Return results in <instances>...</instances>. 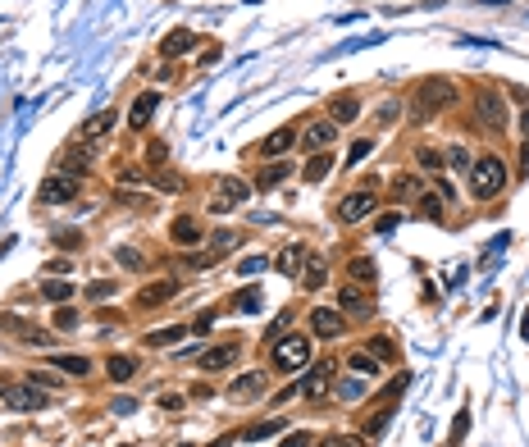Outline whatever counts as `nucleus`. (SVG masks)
<instances>
[{
    "instance_id": "e2e57ef3",
    "label": "nucleus",
    "mask_w": 529,
    "mask_h": 447,
    "mask_svg": "<svg viewBox=\"0 0 529 447\" xmlns=\"http://www.w3.org/2000/svg\"><path fill=\"white\" fill-rule=\"evenodd\" d=\"M119 447H128V443H119Z\"/></svg>"
},
{
    "instance_id": "2eb2a0df",
    "label": "nucleus",
    "mask_w": 529,
    "mask_h": 447,
    "mask_svg": "<svg viewBox=\"0 0 529 447\" xmlns=\"http://www.w3.org/2000/svg\"><path fill=\"white\" fill-rule=\"evenodd\" d=\"M329 374H333V365H315L311 374H306V384H301V397H324V388H329Z\"/></svg>"
},
{
    "instance_id": "c9c22d12",
    "label": "nucleus",
    "mask_w": 529,
    "mask_h": 447,
    "mask_svg": "<svg viewBox=\"0 0 529 447\" xmlns=\"http://www.w3.org/2000/svg\"><path fill=\"white\" fill-rule=\"evenodd\" d=\"M370 151H374V142H365V137H361V142H356V147L347 151V164H361V160H365V155H370Z\"/></svg>"
},
{
    "instance_id": "c756f323",
    "label": "nucleus",
    "mask_w": 529,
    "mask_h": 447,
    "mask_svg": "<svg viewBox=\"0 0 529 447\" xmlns=\"http://www.w3.org/2000/svg\"><path fill=\"white\" fill-rule=\"evenodd\" d=\"M351 278H361V283H374V265L365 256H356L351 260Z\"/></svg>"
},
{
    "instance_id": "864d4df0",
    "label": "nucleus",
    "mask_w": 529,
    "mask_h": 447,
    "mask_svg": "<svg viewBox=\"0 0 529 447\" xmlns=\"http://www.w3.org/2000/svg\"><path fill=\"white\" fill-rule=\"evenodd\" d=\"M160 406H165V411H182V397L169 393V397H160Z\"/></svg>"
},
{
    "instance_id": "de8ad7c7",
    "label": "nucleus",
    "mask_w": 529,
    "mask_h": 447,
    "mask_svg": "<svg viewBox=\"0 0 529 447\" xmlns=\"http://www.w3.org/2000/svg\"><path fill=\"white\" fill-rule=\"evenodd\" d=\"M55 324H60V329H73V324H78V310H69V306H64L60 315H55Z\"/></svg>"
},
{
    "instance_id": "f03ea898",
    "label": "nucleus",
    "mask_w": 529,
    "mask_h": 447,
    "mask_svg": "<svg viewBox=\"0 0 529 447\" xmlns=\"http://www.w3.org/2000/svg\"><path fill=\"white\" fill-rule=\"evenodd\" d=\"M452 101V82L447 78H425V82L416 87V101H411V110H416V119H429L434 110Z\"/></svg>"
},
{
    "instance_id": "6e6552de",
    "label": "nucleus",
    "mask_w": 529,
    "mask_h": 447,
    "mask_svg": "<svg viewBox=\"0 0 529 447\" xmlns=\"http://www.w3.org/2000/svg\"><path fill=\"white\" fill-rule=\"evenodd\" d=\"M311 333H320V338H338V333H342V315H338V310H329V306L311 310Z\"/></svg>"
},
{
    "instance_id": "052dcab7",
    "label": "nucleus",
    "mask_w": 529,
    "mask_h": 447,
    "mask_svg": "<svg viewBox=\"0 0 529 447\" xmlns=\"http://www.w3.org/2000/svg\"><path fill=\"white\" fill-rule=\"evenodd\" d=\"M525 137H529V114H525Z\"/></svg>"
},
{
    "instance_id": "5701e85b",
    "label": "nucleus",
    "mask_w": 529,
    "mask_h": 447,
    "mask_svg": "<svg viewBox=\"0 0 529 447\" xmlns=\"http://www.w3.org/2000/svg\"><path fill=\"white\" fill-rule=\"evenodd\" d=\"M347 370H351V374H379V356L351 352V356H347Z\"/></svg>"
},
{
    "instance_id": "2f4dec72",
    "label": "nucleus",
    "mask_w": 529,
    "mask_h": 447,
    "mask_svg": "<svg viewBox=\"0 0 529 447\" xmlns=\"http://www.w3.org/2000/svg\"><path fill=\"white\" fill-rule=\"evenodd\" d=\"M420 192H425V183H420V178H406V173L397 178V197H420Z\"/></svg>"
},
{
    "instance_id": "f257e3e1",
    "label": "nucleus",
    "mask_w": 529,
    "mask_h": 447,
    "mask_svg": "<svg viewBox=\"0 0 529 447\" xmlns=\"http://www.w3.org/2000/svg\"><path fill=\"white\" fill-rule=\"evenodd\" d=\"M502 188H506V164L497 155H484V160L470 164V192H475V201H493Z\"/></svg>"
},
{
    "instance_id": "a878e982",
    "label": "nucleus",
    "mask_w": 529,
    "mask_h": 447,
    "mask_svg": "<svg viewBox=\"0 0 529 447\" xmlns=\"http://www.w3.org/2000/svg\"><path fill=\"white\" fill-rule=\"evenodd\" d=\"M278 429H283V420H265V424H251L242 439L247 443H261V439H269V434H278Z\"/></svg>"
},
{
    "instance_id": "20e7f679",
    "label": "nucleus",
    "mask_w": 529,
    "mask_h": 447,
    "mask_svg": "<svg viewBox=\"0 0 529 447\" xmlns=\"http://www.w3.org/2000/svg\"><path fill=\"white\" fill-rule=\"evenodd\" d=\"M0 402L9 406V411H42L46 406V393H42V384H0Z\"/></svg>"
},
{
    "instance_id": "603ef678",
    "label": "nucleus",
    "mask_w": 529,
    "mask_h": 447,
    "mask_svg": "<svg viewBox=\"0 0 529 447\" xmlns=\"http://www.w3.org/2000/svg\"><path fill=\"white\" fill-rule=\"evenodd\" d=\"M114 411H119V415H132V411H137V402H132V397H119V402H114Z\"/></svg>"
},
{
    "instance_id": "39448f33",
    "label": "nucleus",
    "mask_w": 529,
    "mask_h": 447,
    "mask_svg": "<svg viewBox=\"0 0 529 447\" xmlns=\"http://www.w3.org/2000/svg\"><path fill=\"white\" fill-rule=\"evenodd\" d=\"M73 197H78V178H73V173H51V178L42 183V201L46 206H69Z\"/></svg>"
},
{
    "instance_id": "8fccbe9b",
    "label": "nucleus",
    "mask_w": 529,
    "mask_h": 447,
    "mask_svg": "<svg viewBox=\"0 0 529 447\" xmlns=\"http://www.w3.org/2000/svg\"><path fill=\"white\" fill-rule=\"evenodd\" d=\"M406 384H411V374H397V379H392V384H388V397H397V393H406Z\"/></svg>"
},
{
    "instance_id": "ddd939ff",
    "label": "nucleus",
    "mask_w": 529,
    "mask_h": 447,
    "mask_svg": "<svg viewBox=\"0 0 529 447\" xmlns=\"http://www.w3.org/2000/svg\"><path fill=\"white\" fill-rule=\"evenodd\" d=\"M237 347H210V352L197 356V370H224V365H233Z\"/></svg>"
},
{
    "instance_id": "a19ab883",
    "label": "nucleus",
    "mask_w": 529,
    "mask_h": 447,
    "mask_svg": "<svg viewBox=\"0 0 529 447\" xmlns=\"http://www.w3.org/2000/svg\"><path fill=\"white\" fill-rule=\"evenodd\" d=\"M165 155H169L165 142H151V147H147V164H165Z\"/></svg>"
},
{
    "instance_id": "f704fd0d",
    "label": "nucleus",
    "mask_w": 529,
    "mask_h": 447,
    "mask_svg": "<svg viewBox=\"0 0 529 447\" xmlns=\"http://www.w3.org/2000/svg\"><path fill=\"white\" fill-rule=\"evenodd\" d=\"M82 169H87V155H82V151L64 155V173H82Z\"/></svg>"
},
{
    "instance_id": "393cba45",
    "label": "nucleus",
    "mask_w": 529,
    "mask_h": 447,
    "mask_svg": "<svg viewBox=\"0 0 529 447\" xmlns=\"http://www.w3.org/2000/svg\"><path fill=\"white\" fill-rule=\"evenodd\" d=\"M287 173H292V164L287 160H278V164H269V169H261V188H274V183H283Z\"/></svg>"
},
{
    "instance_id": "1a4fd4ad",
    "label": "nucleus",
    "mask_w": 529,
    "mask_h": 447,
    "mask_svg": "<svg viewBox=\"0 0 529 447\" xmlns=\"http://www.w3.org/2000/svg\"><path fill=\"white\" fill-rule=\"evenodd\" d=\"M156 110H160V96L156 92H142L137 101H132V110H128V123H132V128H147Z\"/></svg>"
},
{
    "instance_id": "c85d7f7f",
    "label": "nucleus",
    "mask_w": 529,
    "mask_h": 447,
    "mask_svg": "<svg viewBox=\"0 0 529 447\" xmlns=\"http://www.w3.org/2000/svg\"><path fill=\"white\" fill-rule=\"evenodd\" d=\"M324 278H329V265H324V260H311V269H306V288H320Z\"/></svg>"
},
{
    "instance_id": "bb28decb",
    "label": "nucleus",
    "mask_w": 529,
    "mask_h": 447,
    "mask_svg": "<svg viewBox=\"0 0 529 447\" xmlns=\"http://www.w3.org/2000/svg\"><path fill=\"white\" fill-rule=\"evenodd\" d=\"M338 301H342L347 310H356V315H365V310H370V306H365V297L356 293V288H342V293H338Z\"/></svg>"
},
{
    "instance_id": "13d9d810",
    "label": "nucleus",
    "mask_w": 529,
    "mask_h": 447,
    "mask_svg": "<svg viewBox=\"0 0 529 447\" xmlns=\"http://www.w3.org/2000/svg\"><path fill=\"white\" fill-rule=\"evenodd\" d=\"M287 447H315V439H311V434H297V439L287 443Z\"/></svg>"
},
{
    "instance_id": "473e14b6",
    "label": "nucleus",
    "mask_w": 529,
    "mask_h": 447,
    "mask_svg": "<svg viewBox=\"0 0 529 447\" xmlns=\"http://www.w3.org/2000/svg\"><path fill=\"white\" fill-rule=\"evenodd\" d=\"M361 393H365V388H361V379H342V384H338V397H342V402H356Z\"/></svg>"
},
{
    "instance_id": "7ed1b4c3",
    "label": "nucleus",
    "mask_w": 529,
    "mask_h": 447,
    "mask_svg": "<svg viewBox=\"0 0 529 447\" xmlns=\"http://www.w3.org/2000/svg\"><path fill=\"white\" fill-rule=\"evenodd\" d=\"M301 365H311V338L292 333V338H278L274 343V370H301Z\"/></svg>"
},
{
    "instance_id": "cd10ccee",
    "label": "nucleus",
    "mask_w": 529,
    "mask_h": 447,
    "mask_svg": "<svg viewBox=\"0 0 529 447\" xmlns=\"http://www.w3.org/2000/svg\"><path fill=\"white\" fill-rule=\"evenodd\" d=\"M73 297V288L64 283V278H51V283H46V301H69Z\"/></svg>"
},
{
    "instance_id": "e433bc0d",
    "label": "nucleus",
    "mask_w": 529,
    "mask_h": 447,
    "mask_svg": "<svg viewBox=\"0 0 529 447\" xmlns=\"http://www.w3.org/2000/svg\"><path fill=\"white\" fill-rule=\"evenodd\" d=\"M297 260H301V251H297V247H287V251H283V260H278V265H283V274H297V269H301Z\"/></svg>"
},
{
    "instance_id": "423d86ee",
    "label": "nucleus",
    "mask_w": 529,
    "mask_h": 447,
    "mask_svg": "<svg viewBox=\"0 0 529 447\" xmlns=\"http://www.w3.org/2000/svg\"><path fill=\"white\" fill-rule=\"evenodd\" d=\"M374 206H379V197H374V188L370 192H351L347 201L338 206V219L342 223H356V219H365V215H374Z\"/></svg>"
},
{
    "instance_id": "49530a36",
    "label": "nucleus",
    "mask_w": 529,
    "mask_h": 447,
    "mask_svg": "<svg viewBox=\"0 0 529 447\" xmlns=\"http://www.w3.org/2000/svg\"><path fill=\"white\" fill-rule=\"evenodd\" d=\"M452 164H456V169H470L475 160H470V151H466V147H452Z\"/></svg>"
},
{
    "instance_id": "412c9836",
    "label": "nucleus",
    "mask_w": 529,
    "mask_h": 447,
    "mask_svg": "<svg viewBox=\"0 0 529 447\" xmlns=\"http://www.w3.org/2000/svg\"><path fill=\"white\" fill-rule=\"evenodd\" d=\"M192 46H197V37H192L187 27H174V32H169V42H165V55L174 60V55H187Z\"/></svg>"
},
{
    "instance_id": "ea45409f",
    "label": "nucleus",
    "mask_w": 529,
    "mask_h": 447,
    "mask_svg": "<svg viewBox=\"0 0 529 447\" xmlns=\"http://www.w3.org/2000/svg\"><path fill=\"white\" fill-rule=\"evenodd\" d=\"M466 429H470V411H461V415H456V424H452V443L466 439ZM452 443H447V447H452Z\"/></svg>"
},
{
    "instance_id": "6e6d98bb",
    "label": "nucleus",
    "mask_w": 529,
    "mask_h": 447,
    "mask_svg": "<svg viewBox=\"0 0 529 447\" xmlns=\"http://www.w3.org/2000/svg\"><path fill=\"white\" fill-rule=\"evenodd\" d=\"M370 356H392V343H383V338H379V343H370Z\"/></svg>"
},
{
    "instance_id": "b1692460",
    "label": "nucleus",
    "mask_w": 529,
    "mask_h": 447,
    "mask_svg": "<svg viewBox=\"0 0 529 447\" xmlns=\"http://www.w3.org/2000/svg\"><path fill=\"white\" fill-rule=\"evenodd\" d=\"M51 365H55V370H64V374H87L92 370L87 356H51Z\"/></svg>"
},
{
    "instance_id": "a18cd8bd",
    "label": "nucleus",
    "mask_w": 529,
    "mask_h": 447,
    "mask_svg": "<svg viewBox=\"0 0 529 447\" xmlns=\"http://www.w3.org/2000/svg\"><path fill=\"white\" fill-rule=\"evenodd\" d=\"M237 269H242V274H261V269H265V256H247Z\"/></svg>"
},
{
    "instance_id": "4468645a",
    "label": "nucleus",
    "mask_w": 529,
    "mask_h": 447,
    "mask_svg": "<svg viewBox=\"0 0 529 447\" xmlns=\"http://www.w3.org/2000/svg\"><path fill=\"white\" fill-rule=\"evenodd\" d=\"M247 201V188L237 178H224L219 183V197H215V210H228V206H242Z\"/></svg>"
},
{
    "instance_id": "5fc2aeb1",
    "label": "nucleus",
    "mask_w": 529,
    "mask_h": 447,
    "mask_svg": "<svg viewBox=\"0 0 529 447\" xmlns=\"http://www.w3.org/2000/svg\"><path fill=\"white\" fill-rule=\"evenodd\" d=\"M256 306H261V301H256V293L247 288V293H242V301H237V310H256Z\"/></svg>"
},
{
    "instance_id": "79ce46f5",
    "label": "nucleus",
    "mask_w": 529,
    "mask_h": 447,
    "mask_svg": "<svg viewBox=\"0 0 529 447\" xmlns=\"http://www.w3.org/2000/svg\"><path fill=\"white\" fill-rule=\"evenodd\" d=\"M420 164H425V169H438V164H442V151L425 147V151H420Z\"/></svg>"
},
{
    "instance_id": "f3484780",
    "label": "nucleus",
    "mask_w": 529,
    "mask_h": 447,
    "mask_svg": "<svg viewBox=\"0 0 529 447\" xmlns=\"http://www.w3.org/2000/svg\"><path fill=\"white\" fill-rule=\"evenodd\" d=\"M292 142H297V133H292V128H278V133H269V137L261 142V151L269 155V160H278V155L292 147Z\"/></svg>"
},
{
    "instance_id": "58836bf2",
    "label": "nucleus",
    "mask_w": 529,
    "mask_h": 447,
    "mask_svg": "<svg viewBox=\"0 0 529 447\" xmlns=\"http://www.w3.org/2000/svg\"><path fill=\"white\" fill-rule=\"evenodd\" d=\"M114 260H123V269H137L142 265V256L132 247H119V251H114Z\"/></svg>"
},
{
    "instance_id": "c03bdc74",
    "label": "nucleus",
    "mask_w": 529,
    "mask_h": 447,
    "mask_svg": "<svg viewBox=\"0 0 529 447\" xmlns=\"http://www.w3.org/2000/svg\"><path fill=\"white\" fill-rule=\"evenodd\" d=\"M110 293H114V283H92V288H87V293H82V297H92V301H105Z\"/></svg>"
},
{
    "instance_id": "4c0bfd02",
    "label": "nucleus",
    "mask_w": 529,
    "mask_h": 447,
    "mask_svg": "<svg viewBox=\"0 0 529 447\" xmlns=\"http://www.w3.org/2000/svg\"><path fill=\"white\" fill-rule=\"evenodd\" d=\"M46 269H51L55 278H64V274L73 269V260H69V256H55V260H46Z\"/></svg>"
},
{
    "instance_id": "7c9ffc66",
    "label": "nucleus",
    "mask_w": 529,
    "mask_h": 447,
    "mask_svg": "<svg viewBox=\"0 0 529 447\" xmlns=\"http://www.w3.org/2000/svg\"><path fill=\"white\" fill-rule=\"evenodd\" d=\"M182 338V329H160V333H147V343L151 347H169V343H178Z\"/></svg>"
},
{
    "instance_id": "aec40b11",
    "label": "nucleus",
    "mask_w": 529,
    "mask_h": 447,
    "mask_svg": "<svg viewBox=\"0 0 529 447\" xmlns=\"http://www.w3.org/2000/svg\"><path fill=\"white\" fill-rule=\"evenodd\" d=\"M333 123H351L356 114H361V101H356V96H333Z\"/></svg>"
},
{
    "instance_id": "0eeeda50",
    "label": "nucleus",
    "mask_w": 529,
    "mask_h": 447,
    "mask_svg": "<svg viewBox=\"0 0 529 447\" xmlns=\"http://www.w3.org/2000/svg\"><path fill=\"white\" fill-rule=\"evenodd\" d=\"M329 142H338V123H333V119H324V123H311V128L301 133V147H311V151H324Z\"/></svg>"
},
{
    "instance_id": "680f3d73",
    "label": "nucleus",
    "mask_w": 529,
    "mask_h": 447,
    "mask_svg": "<svg viewBox=\"0 0 529 447\" xmlns=\"http://www.w3.org/2000/svg\"><path fill=\"white\" fill-rule=\"evenodd\" d=\"M178 447H192V443H178Z\"/></svg>"
},
{
    "instance_id": "72a5a7b5",
    "label": "nucleus",
    "mask_w": 529,
    "mask_h": 447,
    "mask_svg": "<svg viewBox=\"0 0 529 447\" xmlns=\"http://www.w3.org/2000/svg\"><path fill=\"white\" fill-rule=\"evenodd\" d=\"M210 242H215V251H233V247H237V233H233V228H219Z\"/></svg>"
},
{
    "instance_id": "9b49d317",
    "label": "nucleus",
    "mask_w": 529,
    "mask_h": 447,
    "mask_svg": "<svg viewBox=\"0 0 529 447\" xmlns=\"http://www.w3.org/2000/svg\"><path fill=\"white\" fill-rule=\"evenodd\" d=\"M475 110H479V123H488V128H502L506 123V114H502V101H497L493 92H484L475 101Z\"/></svg>"
},
{
    "instance_id": "bf43d9fd",
    "label": "nucleus",
    "mask_w": 529,
    "mask_h": 447,
    "mask_svg": "<svg viewBox=\"0 0 529 447\" xmlns=\"http://www.w3.org/2000/svg\"><path fill=\"white\" fill-rule=\"evenodd\" d=\"M333 447H365L361 439H333Z\"/></svg>"
},
{
    "instance_id": "dca6fc26",
    "label": "nucleus",
    "mask_w": 529,
    "mask_h": 447,
    "mask_svg": "<svg viewBox=\"0 0 529 447\" xmlns=\"http://www.w3.org/2000/svg\"><path fill=\"white\" fill-rule=\"evenodd\" d=\"M261 388H265V370H251V374H242V379L228 384V397H256Z\"/></svg>"
},
{
    "instance_id": "3c124183",
    "label": "nucleus",
    "mask_w": 529,
    "mask_h": 447,
    "mask_svg": "<svg viewBox=\"0 0 529 447\" xmlns=\"http://www.w3.org/2000/svg\"><path fill=\"white\" fill-rule=\"evenodd\" d=\"M397 223H402V215H383L379 223H374V228H379V233H392V228H397Z\"/></svg>"
},
{
    "instance_id": "9d476101",
    "label": "nucleus",
    "mask_w": 529,
    "mask_h": 447,
    "mask_svg": "<svg viewBox=\"0 0 529 447\" xmlns=\"http://www.w3.org/2000/svg\"><path fill=\"white\" fill-rule=\"evenodd\" d=\"M114 119H119V114H114V110H105V114H96V119L82 123V133H78V137H82V147H96V142H101L105 133L114 128Z\"/></svg>"
},
{
    "instance_id": "f8f14e48",
    "label": "nucleus",
    "mask_w": 529,
    "mask_h": 447,
    "mask_svg": "<svg viewBox=\"0 0 529 447\" xmlns=\"http://www.w3.org/2000/svg\"><path fill=\"white\" fill-rule=\"evenodd\" d=\"M169 233H174V242H178V247H197V242L206 238V228H201V223L192 219V215H182V219H174V228H169Z\"/></svg>"
},
{
    "instance_id": "37998d69",
    "label": "nucleus",
    "mask_w": 529,
    "mask_h": 447,
    "mask_svg": "<svg viewBox=\"0 0 529 447\" xmlns=\"http://www.w3.org/2000/svg\"><path fill=\"white\" fill-rule=\"evenodd\" d=\"M420 210H425L429 219H442V201L438 197H425V201H420Z\"/></svg>"
},
{
    "instance_id": "6ab92c4d",
    "label": "nucleus",
    "mask_w": 529,
    "mask_h": 447,
    "mask_svg": "<svg viewBox=\"0 0 529 447\" xmlns=\"http://www.w3.org/2000/svg\"><path fill=\"white\" fill-rule=\"evenodd\" d=\"M105 370H110L114 384H128V379L137 374V361H132V356H110V361H105Z\"/></svg>"
},
{
    "instance_id": "a211bd4d",
    "label": "nucleus",
    "mask_w": 529,
    "mask_h": 447,
    "mask_svg": "<svg viewBox=\"0 0 529 447\" xmlns=\"http://www.w3.org/2000/svg\"><path fill=\"white\" fill-rule=\"evenodd\" d=\"M169 297H174V283H169V278H160V283H147V288H142V306H165Z\"/></svg>"
},
{
    "instance_id": "4be33fe9",
    "label": "nucleus",
    "mask_w": 529,
    "mask_h": 447,
    "mask_svg": "<svg viewBox=\"0 0 529 447\" xmlns=\"http://www.w3.org/2000/svg\"><path fill=\"white\" fill-rule=\"evenodd\" d=\"M329 169H333V151H320V155H311V164H306L301 178H306V183H320Z\"/></svg>"
},
{
    "instance_id": "4d7b16f0",
    "label": "nucleus",
    "mask_w": 529,
    "mask_h": 447,
    "mask_svg": "<svg viewBox=\"0 0 529 447\" xmlns=\"http://www.w3.org/2000/svg\"><path fill=\"white\" fill-rule=\"evenodd\" d=\"M160 188H165V192H182V183L174 178V173H165V178H160Z\"/></svg>"
},
{
    "instance_id": "09e8293b",
    "label": "nucleus",
    "mask_w": 529,
    "mask_h": 447,
    "mask_svg": "<svg viewBox=\"0 0 529 447\" xmlns=\"http://www.w3.org/2000/svg\"><path fill=\"white\" fill-rule=\"evenodd\" d=\"M55 242H60V247H73V242H82V233H73V228H64V233H55Z\"/></svg>"
}]
</instances>
